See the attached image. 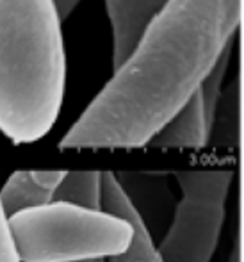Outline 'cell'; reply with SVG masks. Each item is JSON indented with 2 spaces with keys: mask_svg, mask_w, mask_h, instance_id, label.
<instances>
[{
  "mask_svg": "<svg viewBox=\"0 0 244 262\" xmlns=\"http://www.w3.org/2000/svg\"><path fill=\"white\" fill-rule=\"evenodd\" d=\"M244 0H169L59 148H139L203 88L237 31Z\"/></svg>",
  "mask_w": 244,
  "mask_h": 262,
  "instance_id": "1",
  "label": "cell"
},
{
  "mask_svg": "<svg viewBox=\"0 0 244 262\" xmlns=\"http://www.w3.org/2000/svg\"><path fill=\"white\" fill-rule=\"evenodd\" d=\"M61 18L52 0H0V130L13 143L50 132L64 95Z\"/></svg>",
  "mask_w": 244,
  "mask_h": 262,
  "instance_id": "2",
  "label": "cell"
},
{
  "mask_svg": "<svg viewBox=\"0 0 244 262\" xmlns=\"http://www.w3.org/2000/svg\"><path fill=\"white\" fill-rule=\"evenodd\" d=\"M9 220L21 262L113 259L127 252L134 239V227L125 217L62 202L24 210Z\"/></svg>",
  "mask_w": 244,
  "mask_h": 262,
  "instance_id": "3",
  "label": "cell"
},
{
  "mask_svg": "<svg viewBox=\"0 0 244 262\" xmlns=\"http://www.w3.org/2000/svg\"><path fill=\"white\" fill-rule=\"evenodd\" d=\"M182 200L157 246L162 262H210L225 223L232 171L179 173Z\"/></svg>",
  "mask_w": 244,
  "mask_h": 262,
  "instance_id": "4",
  "label": "cell"
},
{
  "mask_svg": "<svg viewBox=\"0 0 244 262\" xmlns=\"http://www.w3.org/2000/svg\"><path fill=\"white\" fill-rule=\"evenodd\" d=\"M169 0H105L113 27V66L118 70L134 54L150 24Z\"/></svg>",
  "mask_w": 244,
  "mask_h": 262,
  "instance_id": "5",
  "label": "cell"
},
{
  "mask_svg": "<svg viewBox=\"0 0 244 262\" xmlns=\"http://www.w3.org/2000/svg\"><path fill=\"white\" fill-rule=\"evenodd\" d=\"M102 209L125 217L134 227V239L130 248L121 255L109 259V262H162L157 246L151 241L145 220L127 196L116 175L110 171L102 175Z\"/></svg>",
  "mask_w": 244,
  "mask_h": 262,
  "instance_id": "6",
  "label": "cell"
},
{
  "mask_svg": "<svg viewBox=\"0 0 244 262\" xmlns=\"http://www.w3.org/2000/svg\"><path fill=\"white\" fill-rule=\"evenodd\" d=\"M209 136V109L203 88L159 132L150 146L159 148H202Z\"/></svg>",
  "mask_w": 244,
  "mask_h": 262,
  "instance_id": "7",
  "label": "cell"
},
{
  "mask_svg": "<svg viewBox=\"0 0 244 262\" xmlns=\"http://www.w3.org/2000/svg\"><path fill=\"white\" fill-rule=\"evenodd\" d=\"M54 202V191L38 182L32 171H14L0 191V204L9 217L24 210L43 207Z\"/></svg>",
  "mask_w": 244,
  "mask_h": 262,
  "instance_id": "8",
  "label": "cell"
},
{
  "mask_svg": "<svg viewBox=\"0 0 244 262\" xmlns=\"http://www.w3.org/2000/svg\"><path fill=\"white\" fill-rule=\"evenodd\" d=\"M102 175L100 171H68L55 189L54 202L102 210Z\"/></svg>",
  "mask_w": 244,
  "mask_h": 262,
  "instance_id": "9",
  "label": "cell"
},
{
  "mask_svg": "<svg viewBox=\"0 0 244 262\" xmlns=\"http://www.w3.org/2000/svg\"><path fill=\"white\" fill-rule=\"evenodd\" d=\"M0 262H21L13 230H11V220L2 204H0Z\"/></svg>",
  "mask_w": 244,
  "mask_h": 262,
  "instance_id": "10",
  "label": "cell"
},
{
  "mask_svg": "<svg viewBox=\"0 0 244 262\" xmlns=\"http://www.w3.org/2000/svg\"><path fill=\"white\" fill-rule=\"evenodd\" d=\"M55 6V11H57L59 18H61V21H64L66 18L72 14V11L77 7V4L80 2V0H52Z\"/></svg>",
  "mask_w": 244,
  "mask_h": 262,
  "instance_id": "11",
  "label": "cell"
},
{
  "mask_svg": "<svg viewBox=\"0 0 244 262\" xmlns=\"http://www.w3.org/2000/svg\"><path fill=\"white\" fill-rule=\"evenodd\" d=\"M86 262H103V260H86Z\"/></svg>",
  "mask_w": 244,
  "mask_h": 262,
  "instance_id": "12",
  "label": "cell"
}]
</instances>
